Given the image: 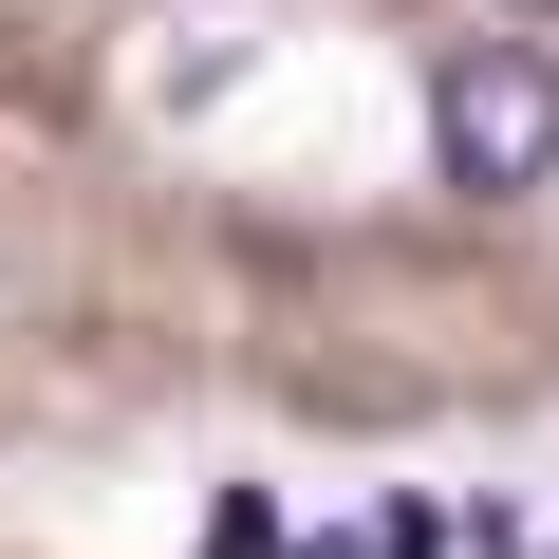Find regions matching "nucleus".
<instances>
[{"mask_svg":"<svg viewBox=\"0 0 559 559\" xmlns=\"http://www.w3.org/2000/svg\"><path fill=\"white\" fill-rule=\"evenodd\" d=\"M429 168L485 187V205L540 187V168H559V75H540L522 38H448V57H429Z\"/></svg>","mask_w":559,"mask_h":559,"instance_id":"f257e3e1","label":"nucleus"},{"mask_svg":"<svg viewBox=\"0 0 559 559\" xmlns=\"http://www.w3.org/2000/svg\"><path fill=\"white\" fill-rule=\"evenodd\" d=\"M540 20H559V0H540Z\"/></svg>","mask_w":559,"mask_h":559,"instance_id":"f03ea898","label":"nucleus"}]
</instances>
